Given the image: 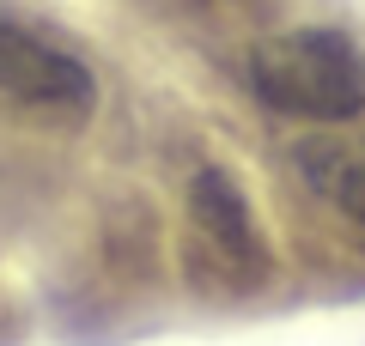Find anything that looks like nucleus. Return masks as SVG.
I'll return each mask as SVG.
<instances>
[{
  "label": "nucleus",
  "mask_w": 365,
  "mask_h": 346,
  "mask_svg": "<svg viewBox=\"0 0 365 346\" xmlns=\"http://www.w3.org/2000/svg\"><path fill=\"white\" fill-rule=\"evenodd\" d=\"M335 201H341V213L365 231V158H353V164L335 177Z\"/></svg>",
  "instance_id": "20e7f679"
},
{
  "label": "nucleus",
  "mask_w": 365,
  "mask_h": 346,
  "mask_svg": "<svg viewBox=\"0 0 365 346\" xmlns=\"http://www.w3.org/2000/svg\"><path fill=\"white\" fill-rule=\"evenodd\" d=\"M189 225H195V237L213 249V261L232 268L237 280H262V273H268V243H262L256 206L237 189L232 170H220V164L195 170V182H189Z\"/></svg>",
  "instance_id": "7ed1b4c3"
},
{
  "label": "nucleus",
  "mask_w": 365,
  "mask_h": 346,
  "mask_svg": "<svg viewBox=\"0 0 365 346\" xmlns=\"http://www.w3.org/2000/svg\"><path fill=\"white\" fill-rule=\"evenodd\" d=\"M0 91L13 103H31V110L55 115V122H86L98 110L91 67L13 13H0Z\"/></svg>",
  "instance_id": "f03ea898"
},
{
  "label": "nucleus",
  "mask_w": 365,
  "mask_h": 346,
  "mask_svg": "<svg viewBox=\"0 0 365 346\" xmlns=\"http://www.w3.org/2000/svg\"><path fill=\"white\" fill-rule=\"evenodd\" d=\"M250 91L299 122H353L365 110V55L335 25H299L256 43Z\"/></svg>",
  "instance_id": "f257e3e1"
}]
</instances>
